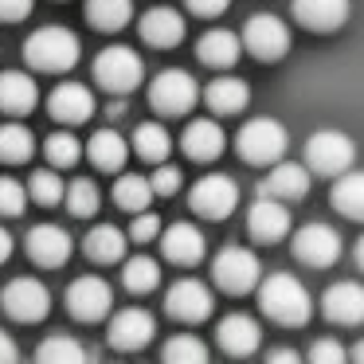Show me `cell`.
Here are the masks:
<instances>
[{
  "mask_svg": "<svg viewBox=\"0 0 364 364\" xmlns=\"http://www.w3.org/2000/svg\"><path fill=\"white\" fill-rule=\"evenodd\" d=\"M259 309L270 321L298 329V325H306L314 317V298L294 274H270L259 282Z\"/></svg>",
  "mask_w": 364,
  "mask_h": 364,
  "instance_id": "obj_1",
  "label": "cell"
},
{
  "mask_svg": "<svg viewBox=\"0 0 364 364\" xmlns=\"http://www.w3.org/2000/svg\"><path fill=\"white\" fill-rule=\"evenodd\" d=\"M24 59L36 67V71H48V75H63L79 63V36L71 28H36L24 43Z\"/></svg>",
  "mask_w": 364,
  "mask_h": 364,
  "instance_id": "obj_2",
  "label": "cell"
},
{
  "mask_svg": "<svg viewBox=\"0 0 364 364\" xmlns=\"http://www.w3.org/2000/svg\"><path fill=\"white\" fill-rule=\"evenodd\" d=\"M286 149H290V134L274 118H251L239 129V157L251 165H274L286 157Z\"/></svg>",
  "mask_w": 364,
  "mask_h": 364,
  "instance_id": "obj_3",
  "label": "cell"
},
{
  "mask_svg": "<svg viewBox=\"0 0 364 364\" xmlns=\"http://www.w3.org/2000/svg\"><path fill=\"white\" fill-rule=\"evenodd\" d=\"M356 161V145L348 134H341V129H317V134H309L306 141V165L309 173L317 176H341L348 173Z\"/></svg>",
  "mask_w": 364,
  "mask_h": 364,
  "instance_id": "obj_4",
  "label": "cell"
},
{
  "mask_svg": "<svg viewBox=\"0 0 364 364\" xmlns=\"http://www.w3.org/2000/svg\"><path fill=\"white\" fill-rule=\"evenodd\" d=\"M141 75H145V63L134 48H102L95 59V82L102 90H110V95H129V90H137Z\"/></svg>",
  "mask_w": 364,
  "mask_h": 364,
  "instance_id": "obj_5",
  "label": "cell"
},
{
  "mask_svg": "<svg viewBox=\"0 0 364 364\" xmlns=\"http://www.w3.org/2000/svg\"><path fill=\"white\" fill-rule=\"evenodd\" d=\"M212 278L220 290L228 294H247V290H259L262 282V262L255 251L247 247H223L212 262Z\"/></svg>",
  "mask_w": 364,
  "mask_h": 364,
  "instance_id": "obj_6",
  "label": "cell"
},
{
  "mask_svg": "<svg viewBox=\"0 0 364 364\" xmlns=\"http://www.w3.org/2000/svg\"><path fill=\"white\" fill-rule=\"evenodd\" d=\"M196 102H200V87L188 71L168 67V71H161L157 79L149 82V106L157 114H165V118H181V114H188Z\"/></svg>",
  "mask_w": 364,
  "mask_h": 364,
  "instance_id": "obj_7",
  "label": "cell"
},
{
  "mask_svg": "<svg viewBox=\"0 0 364 364\" xmlns=\"http://www.w3.org/2000/svg\"><path fill=\"white\" fill-rule=\"evenodd\" d=\"M243 51H251L259 63H278V59H286V51H290V28H286V20L270 16V12L251 16L243 28Z\"/></svg>",
  "mask_w": 364,
  "mask_h": 364,
  "instance_id": "obj_8",
  "label": "cell"
},
{
  "mask_svg": "<svg viewBox=\"0 0 364 364\" xmlns=\"http://www.w3.org/2000/svg\"><path fill=\"white\" fill-rule=\"evenodd\" d=\"M0 306H4V314H9L12 321L36 325V321L48 317L51 294H48V286H43L40 278H12V282L4 286V294H0Z\"/></svg>",
  "mask_w": 364,
  "mask_h": 364,
  "instance_id": "obj_9",
  "label": "cell"
},
{
  "mask_svg": "<svg viewBox=\"0 0 364 364\" xmlns=\"http://www.w3.org/2000/svg\"><path fill=\"white\" fill-rule=\"evenodd\" d=\"M188 204H192V212L204 215V220H228L239 204V184L223 173L200 176L188 192Z\"/></svg>",
  "mask_w": 364,
  "mask_h": 364,
  "instance_id": "obj_10",
  "label": "cell"
},
{
  "mask_svg": "<svg viewBox=\"0 0 364 364\" xmlns=\"http://www.w3.org/2000/svg\"><path fill=\"white\" fill-rule=\"evenodd\" d=\"M114 306V290L106 278L98 274H82L67 286V309L75 321H102Z\"/></svg>",
  "mask_w": 364,
  "mask_h": 364,
  "instance_id": "obj_11",
  "label": "cell"
},
{
  "mask_svg": "<svg viewBox=\"0 0 364 364\" xmlns=\"http://www.w3.org/2000/svg\"><path fill=\"white\" fill-rule=\"evenodd\" d=\"M294 259L306 262V267H333L341 259V235L329 223H306V228L294 231L290 243Z\"/></svg>",
  "mask_w": 364,
  "mask_h": 364,
  "instance_id": "obj_12",
  "label": "cell"
},
{
  "mask_svg": "<svg viewBox=\"0 0 364 364\" xmlns=\"http://www.w3.org/2000/svg\"><path fill=\"white\" fill-rule=\"evenodd\" d=\"M165 309H168V317H176V321L196 325V321H208V317H212L215 298H212V290H208L204 282H196V278H181V282L168 286Z\"/></svg>",
  "mask_w": 364,
  "mask_h": 364,
  "instance_id": "obj_13",
  "label": "cell"
},
{
  "mask_svg": "<svg viewBox=\"0 0 364 364\" xmlns=\"http://www.w3.org/2000/svg\"><path fill=\"white\" fill-rule=\"evenodd\" d=\"M290 228L294 223H290L286 200L267 196V192H262L251 204V212H247V231H251V239H259V243H278V239L290 235Z\"/></svg>",
  "mask_w": 364,
  "mask_h": 364,
  "instance_id": "obj_14",
  "label": "cell"
},
{
  "mask_svg": "<svg viewBox=\"0 0 364 364\" xmlns=\"http://www.w3.org/2000/svg\"><path fill=\"white\" fill-rule=\"evenodd\" d=\"M153 333H157V317L141 306H129V309H122V314H114L110 329H106V341H110L114 348H122V353H134V348L149 345Z\"/></svg>",
  "mask_w": 364,
  "mask_h": 364,
  "instance_id": "obj_15",
  "label": "cell"
},
{
  "mask_svg": "<svg viewBox=\"0 0 364 364\" xmlns=\"http://www.w3.org/2000/svg\"><path fill=\"white\" fill-rule=\"evenodd\" d=\"M48 110L63 126H82V122H90L98 114V102H95V90L82 87V82H59L48 98Z\"/></svg>",
  "mask_w": 364,
  "mask_h": 364,
  "instance_id": "obj_16",
  "label": "cell"
},
{
  "mask_svg": "<svg viewBox=\"0 0 364 364\" xmlns=\"http://www.w3.org/2000/svg\"><path fill=\"white\" fill-rule=\"evenodd\" d=\"M290 12L306 32H337L345 28L348 12H353V0H290Z\"/></svg>",
  "mask_w": 364,
  "mask_h": 364,
  "instance_id": "obj_17",
  "label": "cell"
},
{
  "mask_svg": "<svg viewBox=\"0 0 364 364\" xmlns=\"http://www.w3.org/2000/svg\"><path fill=\"white\" fill-rule=\"evenodd\" d=\"M28 255H32V262H40V267H63L67 259H71L75 251V239L67 235L63 228H55V223H36L32 231H28L24 239Z\"/></svg>",
  "mask_w": 364,
  "mask_h": 364,
  "instance_id": "obj_18",
  "label": "cell"
},
{
  "mask_svg": "<svg viewBox=\"0 0 364 364\" xmlns=\"http://www.w3.org/2000/svg\"><path fill=\"white\" fill-rule=\"evenodd\" d=\"M321 314L333 325H360L364 321V286L360 282H333L321 294Z\"/></svg>",
  "mask_w": 364,
  "mask_h": 364,
  "instance_id": "obj_19",
  "label": "cell"
},
{
  "mask_svg": "<svg viewBox=\"0 0 364 364\" xmlns=\"http://www.w3.org/2000/svg\"><path fill=\"white\" fill-rule=\"evenodd\" d=\"M157 243L165 251V259L176 262V267H196L204 259V231L196 223H173V228L161 231Z\"/></svg>",
  "mask_w": 364,
  "mask_h": 364,
  "instance_id": "obj_20",
  "label": "cell"
},
{
  "mask_svg": "<svg viewBox=\"0 0 364 364\" xmlns=\"http://www.w3.org/2000/svg\"><path fill=\"white\" fill-rule=\"evenodd\" d=\"M215 341H220V348L228 356H251L262 345V329L247 314H228L220 321V329H215Z\"/></svg>",
  "mask_w": 364,
  "mask_h": 364,
  "instance_id": "obj_21",
  "label": "cell"
},
{
  "mask_svg": "<svg viewBox=\"0 0 364 364\" xmlns=\"http://www.w3.org/2000/svg\"><path fill=\"white\" fill-rule=\"evenodd\" d=\"M223 145H228V134H223V126L212 118L188 122L184 134H181V149L188 153L192 161H215L223 153Z\"/></svg>",
  "mask_w": 364,
  "mask_h": 364,
  "instance_id": "obj_22",
  "label": "cell"
},
{
  "mask_svg": "<svg viewBox=\"0 0 364 364\" xmlns=\"http://www.w3.org/2000/svg\"><path fill=\"white\" fill-rule=\"evenodd\" d=\"M40 106V87L24 71H0V110L12 118H24Z\"/></svg>",
  "mask_w": 364,
  "mask_h": 364,
  "instance_id": "obj_23",
  "label": "cell"
},
{
  "mask_svg": "<svg viewBox=\"0 0 364 364\" xmlns=\"http://www.w3.org/2000/svg\"><path fill=\"white\" fill-rule=\"evenodd\" d=\"M137 32H141V40L149 43V48H176V43L184 40V16L176 9L157 4V9H149L141 16Z\"/></svg>",
  "mask_w": 364,
  "mask_h": 364,
  "instance_id": "obj_24",
  "label": "cell"
},
{
  "mask_svg": "<svg viewBox=\"0 0 364 364\" xmlns=\"http://www.w3.org/2000/svg\"><path fill=\"white\" fill-rule=\"evenodd\" d=\"M239 51H243V40L228 28H212L196 40V59L204 67H215V71H228V67L239 63Z\"/></svg>",
  "mask_w": 364,
  "mask_h": 364,
  "instance_id": "obj_25",
  "label": "cell"
},
{
  "mask_svg": "<svg viewBox=\"0 0 364 364\" xmlns=\"http://www.w3.org/2000/svg\"><path fill=\"white\" fill-rule=\"evenodd\" d=\"M259 192L278 200H301L309 192V165H298V161H274L270 165V176L259 184Z\"/></svg>",
  "mask_w": 364,
  "mask_h": 364,
  "instance_id": "obj_26",
  "label": "cell"
},
{
  "mask_svg": "<svg viewBox=\"0 0 364 364\" xmlns=\"http://www.w3.org/2000/svg\"><path fill=\"white\" fill-rule=\"evenodd\" d=\"M129 243H134V239H129V231L114 228V223H98V228L87 231L82 251H87L95 262H102V267H114V262L126 259V247Z\"/></svg>",
  "mask_w": 364,
  "mask_h": 364,
  "instance_id": "obj_27",
  "label": "cell"
},
{
  "mask_svg": "<svg viewBox=\"0 0 364 364\" xmlns=\"http://www.w3.org/2000/svg\"><path fill=\"white\" fill-rule=\"evenodd\" d=\"M87 157H90V165L102 168V173H118L129 161V141L118 129H95L90 141H87Z\"/></svg>",
  "mask_w": 364,
  "mask_h": 364,
  "instance_id": "obj_28",
  "label": "cell"
},
{
  "mask_svg": "<svg viewBox=\"0 0 364 364\" xmlns=\"http://www.w3.org/2000/svg\"><path fill=\"white\" fill-rule=\"evenodd\" d=\"M204 102H208L212 114H239V110H247V102H251V87H247L243 79H235V75H223V79L208 82Z\"/></svg>",
  "mask_w": 364,
  "mask_h": 364,
  "instance_id": "obj_29",
  "label": "cell"
},
{
  "mask_svg": "<svg viewBox=\"0 0 364 364\" xmlns=\"http://www.w3.org/2000/svg\"><path fill=\"white\" fill-rule=\"evenodd\" d=\"M134 153L145 161V165H161V161H168V153H173V137H168V129L161 126V122H141V126L134 129Z\"/></svg>",
  "mask_w": 364,
  "mask_h": 364,
  "instance_id": "obj_30",
  "label": "cell"
},
{
  "mask_svg": "<svg viewBox=\"0 0 364 364\" xmlns=\"http://www.w3.org/2000/svg\"><path fill=\"white\" fill-rule=\"evenodd\" d=\"M333 208H337L345 220H360L364 223V173H341L333 184Z\"/></svg>",
  "mask_w": 364,
  "mask_h": 364,
  "instance_id": "obj_31",
  "label": "cell"
},
{
  "mask_svg": "<svg viewBox=\"0 0 364 364\" xmlns=\"http://www.w3.org/2000/svg\"><path fill=\"white\" fill-rule=\"evenodd\" d=\"M87 20L98 32H122L134 20V0H87Z\"/></svg>",
  "mask_w": 364,
  "mask_h": 364,
  "instance_id": "obj_32",
  "label": "cell"
},
{
  "mask_svg": "<svg viewBox=\"0 0 364 364\" xmlns=\"http://www.w3.org/2000/svg\"><path fill=\"white\" fill-rule=\"evenodd\" d=\"M36 153V134L28 126H20V122H4L0 126V161L4 165H24V161H32Z\"/></svg>",
  "mask_w": 364,
  "mask_h": 364,
  "instance_id": "obj_33",
  "label": "cell"
},
{
  "mask_svg": "<svg viewBox=\"0 0 364 364\" xmlns=\"http://www.w3.org/2000/svg\"><path fill=\"white\" fill-rule=\"evenodd\" d=\"M157 200V192H153V181L149 176H118V184H114V204L126 208V212H145V208Z\"/></svg>",
  "mask_w": 364,
  "mask_h": 364,
  "instance_id": "obj_34",
  "label": "cell"
},
{
  "mask_svg": "<svg viewBox=\"0 0 364 364\" xmlns=\"http://www.w3.org/2000/svg\"><path fill=\"white\" fill-rule=\"evenodd\" d=\"M122 282H126L129 294H149V290H157V282H161L157 259H149V255L122 259Z\"/></svg>",
  "mask_w": 364,
  "mask_h": 364,
  "instance_id": "obj_35",
  "label": "cell"
},
{
  "mask_svg": "<svg viewBox=\"0 0 364 364\" xmlns=\"http://www.w3.org/2000/svg\"><path fill=\"white\" fill-rule=\"evenodd\" d=\"M63 208L75 215V220H90V215L102 208V192L90 176H79V181L67 184V196H63Z\"/></svg>",
  "mask_w": 364,
  "mask_h": 364,
  "instance_id": "obj_36",
  "label": "cell"
},
{
  "mask_svg": "<svg viewBox=\"0 0 364 364\" xmlns=\"http://www.w3.org/2000/svg\"><path fill=\"white\" fill-rule=\"evenodd\" d=\"M87 345L75 337H48L40 348H36V360L40 364H82L87 360Z\"/></svg>",
  "mask_w": 364,
  "mask_h": 364,
  "instance_id": "obj_37",
  "label": "cell"
},
{
  "mask_svg": "<svg viewBox=\"0 0 364 364\" xmlns=\"http://www.w3.org/2000/svg\"><path fill=\"white\" fill-rule=\"evenodd\" d=\"M28 196H32L36 204H43V208L63 204L67 184H63V176L55 173V165H51V168H36V173H32V181H28Z\"/></svg>",
  "mask_w": 364,
  "mask_h": 364,
  "instance_id": "obj_38",
  "label": "cell"
},
{
  "mask_svg": "<svg viewBox=\"0 0 364 364\" xmlns=\"http://www.w3.org/2000/svg\"><path fill=\"white\" fill-rule=\"evenodd\" d=\"M161 356H165L168 364H204L208 360V345L200 337H192V333H176L173 341H165Z\"/></svg>",
  "mask_w": 364,
  "mask_h": 364,
  "instance_id": "obj_39",
  "label": "cell"
},
{
  "mask_svg": "<svg viewBox=\"0 0 364 364\" xmlns=\"http://www.w3.org/2000/svg\"><path fill=\"white\" fill-rule=\"evenodd\" d=\"M43 153H48V161L55 168H71L75 161L82 157V141L71 134V129H59V134H51L48 141H43Z\"/></svg>",
  "mask_w": 364,
  "mask_h": 364,
  "instance_id": "obj_40",
  "label": "cell"
},
{
  "mask_svg": "<svg viewBox=\"0 0 364 364\" xmlns=\"http://www.w3.org/2000/svg\"><path fill=\"white\" fill-rule=\"evenodd\" d=\"M28 188L12 176H0V215H24L28 212Z\"/></svg>",
  "mask_w": 364,
  "mask_h": 364,
  "instance_id": "obj_41",
  "label": "cell"
},
{
  "mask_svg": "<svg viewBox=\"0 0 364 364\" xmlns=\"http://www.w3.org/2000/svg\"><path fill=\"white\" fill-rule=\"evenodd\" d=\"M149 181H153V192H157V196H176L181 184H184V173L176 165H168V161H161L157 173H153Z\"/></svg>",
  "mask_w": 364,
  "mask_h": 364,
  "instance_id": "obj_42",
  "label": "cell"
},
{
  "mask_svg": "<svg viewBox=\"0 0 364 364\" xmlns=\"http://www.w3.org/2000/svg\"><path fill=\"white\" fill-rule=\"evenodd\" d=\"M161 220L157 215L149 212V208H145V212H134V223H129V239H134V243H153V239H161Z\"/></svg>",
  "mask_w": 364,
  "mask_h": 364,
  "instance_id": "obj_43",
  "label": "cell"
},
{
  "mask_svg": "<svg viewBox=\"0 0 364 364\" xmlns=\"http://www.w3.org/2000/svg\"><path fill=\"white\" fill-rule=\"evenodd\" d=\"M345 345H337V341H317L314 348H309V360L314 364H341L345 360Z\"/></svg>",
  "mask_w": 364,
  "mask_h": 364,
  "instance_id": "obj_44",
  "label": "cell"
},
{
  "mask_svg": "<svg viewBox=\"0 0 364 364\" xmlns=\"http://www.w3.org/2000/svg\"><path fill=\"white\" fill-rule=\"evenodd\" d=\"M32 9H36V0H0V20L16 24V20L32 16Z\"/></svg>",
  "mask_w": 364,
  "mask_h": 364,
  "instance_id": "obj_45",
  "label": "cell"
},
{
  "mask_svg": "<svg viewBox=\"0 0 364 364\" xmlns=\"http://www.w3.org/2000/svg\"><path fill=\"white\" fill-rule=\"evenodd\" d=\"M184 4H188V12H196V16L215 20V16H223V12H228L231 0H184Z\"/></svg>",
  "mask_w": 364,
  "mask_h": 364,
  "instance_id": "obj_46",
  "label": "cell"
},
{
  "mask_svg": "<svg viewBox=\"0 0 364 364\" xmlns=\"http://www.w3.org/2000/svg\"><path fill=\"white\" fill-rule=\"evenodd\" d=\"M20 356V348H16V341L9 337V333L0 329V364H12Z\"/></svg>",
  "mask_w": 364,
  "mask_h": 364,
  "instance_id": "obj_47",
  "label": "cell"
},
{
  "mask_svg": "<svg viewBox=\"0 0 364 364\" xmlns=\"http://www.w3.org/2000/svg\"><path fill=\"white\" fill-rule=\"evenodd\" d=\"M12 247H16V243H12L9 228H0V262H9V259H12Z\"/></svg>",
  "mask_w": 364,
  "mask_h": 364,
  "instance_id": "obj_48",
  "label": "cell"
},
{
  "mask_svg": "<svg viewBox=\"0 0 364 364\" xmlns=\"http://www.w3.org/2000/svg\"><path fill=\"white\" fill-rule=\"evenodd\" d=\"M294 360H298L294 348H274V353H270V364H294Z\"/></svg>",
  "mask_w": 364,
  "mask_h": 364,
  "instance_id": "obj_49",
  "label": "cell"
},
{
  "mask_svg": "<svg viewBox=\"0 0 364 364\" xmlns=\"http://www.w3.org/2000/svg\"><path fill=\"white\" fill-rule=\"evenodd\" d=\"M353 259H356V267H360V270H364V235H360V239H356V247H353Z\"/></svg>",
  "mask_w": 364,
  "mask_h": 364,
  "instance_id": "obj_50",
  "label": "cell"
},
{
  "mask_svg": "<svg viewBox=\"0 0 364 364\" xmlns=\"http://www.w3.org/2000/svg\"><path fill=\"white\" fill-rule=\"evenodd\" d=\"M348 356H353L356 364H364V341H356V345H353V353H348Z\"/></svg>",
  "mask_w": 364,
  "mask_h": 364,
  "instance_id": "obj_51",
  "label": "cell"
}]
</instances>
